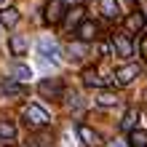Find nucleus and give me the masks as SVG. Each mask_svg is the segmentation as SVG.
<instances>
[{"label":"nucleus","mask_w":147,"mask_h":147,"mask_svg":"<svg viewBox=\"0 0 147 147\" xmlns=\"http://www.w3.org/2000/svg\"><path fill=\"white\" fill-rule=\"evenodd\" d=\"M115 102H118V96H115L112 91H102L99 96H96V105H99V107H112Z\"/></svg>","instance_id":"aec40b11"},{"label":"nucleus","mask_w":147,"mask_h":147,"mask_svg":"<svg viewBox=\"0 0 147 147\" xmlns=\"http://www.w3.org/2000/svg\"><path fill=\"white\" fill-rule=\"evenodd\" d=\"M99 11L105 19H118L120 16V3L118 0H99Z\"/></svg>","instance_id":"9d476101"},{"label":"nucleus","mask_w":147,"mask_h":147,"mask_svg":"<svg viewBox=\"0 0 147 147\" xmlns=\"http://www.w3.org/2000/svg\"><path fill=\"white\" fill-rule=\"evenodd\" d=\"M24 123H27V128H43L51 123V115L40 105H30V107H24Z\"/></svg>","instance_id":"f257e3e1"},{"label":"nucleus","mask_w":147,"mask_h":147,"mask_svg":"<svg viewBox=\"0 0 147 147\" xmlns=\"http://www.w3.org/2000/svg\"><path fill=\"white\" fill-rule=\"evenodd\" d=\"M0 3H3V0H0Z\"/></svg>","instance_id":"393cba45"},{"label":"nucleus","mask_w":147,"mask_h":147,"mask_svg":"<svg viewBox=\"0 0 147 147\" xmlns=\"http://www.w3.org/2000/svg\"><path fill=\"white\" fill-rule=\"evenodd\" d=\"M128 142H131V147H147V131L144 128H131L128 131Z\"/></svg>","instance_id":"2eb2a0df"},{"label":"nucleus","mask_w":147,"mask_h":147,"mask_svg":"<svg viewBox=\"0 0 147 147\" xmlns=\"http://www.w3.org/2000/svg\"><path fill=\"white\" fill-rule=\"evenodd\" d=\"M78 136L83 139V144H88V147H102V134L99 131H94L91 126H78Z\"/></svg>","instance_id":"39448f33"},{"label":"nucleus","mask_w":147,"mask_h":147,"mask_svg":"<svg viewBox=\"0 0 147 147\" xmlns=\"http://www.w3.org/2000/svg\"><path fill=\"white\" fill-rule=\"evenodd\" d=\"M96 35H99V27H96V24H94L91 19H83L80 24H78V38H80L83 43L96 40Z\"/></svg>","instance_id":"6e6552de"},{"label":"nucleus","mask_w":147,"mask_h":147,"mask_svg":"<svg viewBox=\"0 0 147 147\" xmlns=\"http://www.w3.org/2000/svg\"><path fill=\"white\" fill-rule=\"evenodd\" d=\"M139 51H142V56L147 59V38H142V43H139Z\"/></svg>","instance_id":"4be33fe9"},{"label":"nucleus","mask_w":147,"mask_h":147,"mask_svg":"<svg viewBox=\"0 0 147 147\" xmlns=\"http://www.w3.org/2000/svg\"><path fill=\"white\" fill-rule=\"evenodd\" d=\"M13 136H16V126L11 123V120L0 118V139H13Z\"/></svg>","instance_id":"6ab92c4d"},{"label":"nucleus","mask_w":147,"mask_h":147,"mask_svg":"<svg viewBox=\"0 0 147 147\" xmlns=\"http://www.w3.org/2000/svg\"><path fill=\"white\" fill-rule=\"evenodd\" d=\"M110 147H123V144H120V142H115V144H110Z\"/></svg>","instance_id":"5701e85b"},{"label":"nucleus","mask_w":147,"mask_h":147,"mask_svg":"<svg viewBox=\"0 0 147 147\" xmlns=\"http://www.w3.org/2000/svg\"><path fill=\"white\" fill-rule=\"evenodd\" d=\"M40 51H43V56H48V59H59V46L54 40H40Z\"/></svg>","instance_id":"dca6fc26"},{"label":"nucleus","mask_w":147,"mask_h":147,"mask_svg":"<svg viewBox=\"0 0 147 147\" xmlns=\"http://www.w3.org/2000/svg\"><path fill=\"white\" fill-rule=\"evenodd\" d=\"M136 123H139V110L131 107L123 115V120H120V128H123V131H131V128H136Z\"/></svg>","instance_id":"4468645a"},{"label":"nucleus","mask_w":147,"mask_h":147,"mask_svg":"<svg viewBox=\"0 0 147 147\" xmlns=\"http://www.w3.org/2000/svg\"><path fill=\"white\" fill-rule=\"evenodd\" d=\"M64 16H67V3L64 0H48L43 5V19L48 24H62Z\"/></svg>","instance_id":"f03ea898"},{"label":"nucleus","mask_w":147,"mask_h":147,"mask_svg":"<svg viewBox=\"0 0 147 147\" xmlns=\"http://www.w3.org/2000/svg\"><path fill=\"white\" fill-rule=\"evenodd\" d=\"M0 94H3V96H24V94H27V86H22L19 80L8 78V80L0 83Z\"/></svg>","instance_id":"423d86ee"},{"label":"nucleus","mask_w":147,"mask_h":147,"mask_svg":"<svg viewBox=\"0 0 147 147\" xmlns=\"http://www.w3.org/2000/svg\"><path fill=\"white\" fill-rule=\"evenodd\" d=\"M107 80L102 78L94 67H88V70H83V86H88V88H102Z\"/></svg>","instance_id":"9b49d317"},{"label":"nucleus","mask_w":147,"mask_h":147,"mask_svg":"<svg viewBox=\"0 0 147 147\" xmlns=\"http://www.w3.org/2000/svg\"><path fill=\"white\" fill-rule=\"evenodd\" d=\"M38 91H40L46 99H59V96H62V91H64V86H62L59 78H46V80H40Z\"/></svg>","instance_id":"7ed1b4c3"},{"label":"nucleus","mask_w":147,"mask_h":147,"mask_svg":"<svg viewBox=\"0 0 147 147\" xmlns=\"http://www.w3.org/2000/svg\"><path fill=\"white\" fill-rule=\"evenodd\" d=\"M67 54H70L72 62H80V59L86 56V46H83V40H80V43H70V46H67Z\"/></svg>","instance_id":"a211bd4d"},{"label":"nucleus","mask_w":147,"mask_h":147,"mask_svg":"<svg viewBox=\"0 0 147 147\" xmlns=\"http://www.w3.org/2000/svg\"><path fill=\"white\" fill-rule=\"evenodd\" d=\"M144 24H147L144 13H142V11H134V13H128V16H126L123 27H126L128 32H142V30H144Z\"/></svg>","instance_id":"1a4fd4ad"},{"label":"nucleus","mask_w":147,"mask_h":147,"mask_svg":"<svg viewBox=\"0 0 147 147\" xmlns=\"http://www.w3.org/2000/svg\"><path fill=\"white\" fill-rule=\"evenodd\" d=\"M139 64H126V67H120V70L115 72V83L118 86H128V83H134V78H139Z\"/></svg>","instance_id":"20e7f679"},{"label":"nucleus","mask_w":147,"mask_h":147,"mask_svg":"<svg viewBox=\"0 0 147 147\" xmlns=\"http://www.w3.org/2000/svg\"><path fill=\"white\" fill-rule=\"evenodd\" d=\"M112 48H115V54L123 56V59L131 56V43H128V38L123 35V32H112Z\"/></svg>","instance_id":"0eeeda50"},{"label":"nucleus","mask_w":147,"mask_h":147,"mask_svg":"<svg viewBox=\"0 0 147 147\" xmlns=\"http://www.w3.org/2000/svg\"><path fill=\"white\" fill-rule=\"evenodd\" d=\"M0 147H11V144H0Z\"/></svg>","instance_id":"b1692460"},{"label":"nucleus","mask_w":147,"mask_h":147,"mask_svg":"<svg viewBox=\"0 0 147 147\" xmlns=\"http://www.w3.org/2000/svg\"><path fill=\"white\" fill-rule=\"evenodd\" d=\"M8 48H11L13 56H24L27 54V40H24L22 35H11L8 38Z\"/></svg>","instance_id":"f8f14e48"},{"label":"nucleus","mask_w":147,"mask_h":147,"mask_svg":"<svg viewBox=\"0 0 147 147\" xmlns=\"http://www.w3.org/2000/svg\"><path fill=\"white\" fill-rule=\"evenodd\" d=\"M16 22H19V11H16L13 5L0 8V24H3V27H13Z\"/></svg>","instance_id":"ddd939ff"},{"label":"nucleus","mask_w":147,"mask_h":147,"mask_svg":"<svg viewBox=\"0 0 147 147\" xmlns=\"http://www.w3.org/2000/svg\"><path fill=\"white\" fill-rule=\"evenodd\" d=\"M70 13V24H80V13H83V8H75V11H67Z\"/></svg>","instance_id":"412c9836"},{"label":"nucleus","mask_w":147,"mask_h":147,"mask_svg":"<svg viewBox=\"0 0 147 147\" xmlns=\"http://www.w3.org/2000/svg\"><path fill=\"white\" fill-rule=\"evenodd\" d=\"M11 75H13V80H30V78H32V70H30V67L27 64H13L11 67Z\"/></svg>","instance_id":"f3484780"}]
</instances>
